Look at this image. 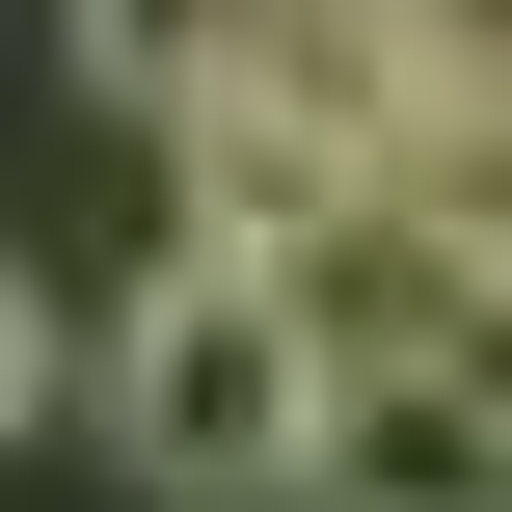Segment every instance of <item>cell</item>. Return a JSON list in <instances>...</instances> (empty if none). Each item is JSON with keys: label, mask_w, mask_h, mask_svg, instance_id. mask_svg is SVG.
<instances>
[{"label": "cell", "mask_w": 512, "mask_h": 512, "mask_svg": "<svg viewBox=\"0 0 512 512\" xmlns=\"http://www.w3.org/2000/svg\"><path fill=\"white\" fill-rule=\"evenodd\" d=\"M54 405H81L162 512H297V405H324V351H297V297H270L243 243H162Z\"/></svg>", "instance_id": "obj_1"}, {"label": "cell", "mask_w": 512, "mask_h": 512, "mask_svg": "<svg viewBox=\"0 0 512 512\" xmlns=\"http://www.w3.org/2000/svg\"><path fill=\"white\" fill-rule=\"evenodd\" d=\"M162 162H189V243H324L378 162H405V81H378V0H297V27H243L189 108H162Z\"/></svg>", "instance_id": "obj_2"}, {"label": "cell", "mask_w": 512, "mask_h": 512, "mask_svg": "<svg viewBox=\"0 0 512 512\" xmlns=\"http://www.w3.org/2000/svg\"><path fill=\"white\" fill-rule=\"evenodd\" d=\"M297 512H512V405L486 351H378L297 405Z\"/></svg>", "instance_id": "obj_3"}, {"label": "cell", "mask_w": 512, "mask_h": 512, "mask_svg": "<svg viewBox=\"0 0 512 512\" xmlns=\"http://www.w3.org/2000/svg\"><path fill=\"white\" fill-rule=\"evenodd\" d=\"M54 27H81V81H108V108H189V81H216L243 27H297V0H54Z\"/></svg>", "instance_id": "obj_4"}, {"label": "cell", "mask_w": 512, "mask_h": 512, "mask_svg": "<svg viewBox=\"0 0 512 512\" xmlns=\"http://www.w3.org/2000/svg\"><path fill=\"white\" fill-rule=\"evenodd\" d=\"M54 378H81V324H54V270H0V459L54 432Z\"/></svg>", "instance_id": "obj_5"}]
</instances>
